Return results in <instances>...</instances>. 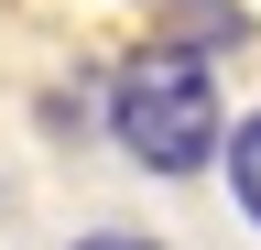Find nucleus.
Wrapping results in <instances>:
<instances>
[{
    "instance_id": "nucleus-1",
    "label": "nucleus",
    "mask_w": 261,
    "mask_h": 250,
    "mask_svg": "<svg viewBox=\"0 0 261 250\" xmlns=\"http://www.w3.org/2000/svg\"><path fill=\"white\" fill-rule=\"evenodd\" d=\"M109 142L130 152L142 174H207L218 142H228V109H218V76L196 44H142L130 66L109 76Z\"/></svg>"
},
{
    "instance_id": "nucleus-2",
    "label": "nucleus",
    "mask_w": 261,
    "mask_h": 250,
    "mask_svg": "<svg viewBox=\"0 0 261 250\" xmlns=\"http://www.w3.org/2000/svg\"><path fill=\"white\" fill-rule=\"evenodd\" d=\"M218 174H228V196H240V217L261 229V109H250V120H228V142H218Z\"/></svg>"
},
{
    "instance_id": "nucleus-3",
    "label": "nucleus",
    "mask_w": 261,
    "mask_h": 250,
    "mask_svg": "<svg viewBox=\"0 0 261 250\" xmlns=\"http://www.w3.org/2000/svg\"><path fill=\"white\" fill-rule=\"evenodd\" d=\"M76 250H163V239H142V229H76Z\"/></svg>"
}]
</instances>
